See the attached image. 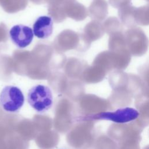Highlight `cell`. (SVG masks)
<instances>
[{
    "mask_svg": "<svg viewBox=\"0 0 149 149\" xmlns=\"http://www.w3.org/2000/svg\"><path fill=\"white\" fill-rule=\"evenodd\" d=\"M27 102L37 112L44 113L53 105V95L49 87L37 84L31 87L27 94Z\"/></svg>",
    "mask_w": 149,
    "mask_h": 149,
    "instance_id": "cell-1",
    "label": "cell"
},
{
    "mask_svg": "<svg viewBox=\"0 0 149 149\" xmlns=\"http://www.w3.org/2000/svg\"><path fill=\"white\" fill-rule=\"evenodd\" d=\"M53 20L49 16H41L38 17L34 24L33 32L34 35L40 39L48 38L53 32Z\"/></svg>",
    "mask_w": 149,
    "mask_h": 149,
    "instance_id": "cell-5",
    "label": "cell"
},
{
    "mask_svg": "<svg viewBox=\"0 0 149 149\" xmlns=\"http://www.w3.org/2000/svg\"><path fill=\"white\" fill-rule=\"evenodd\" d=\"M24 97L22 90L14 86L4 87L0 93V105L6 112H17L23 107Z\"/></svg>",
    "mask_w": 149,
    "mask_h": 149,
    "instance_id": "cell-3",
    "label": "cell"
},
{
    "mask_svg": "<svg viewBox=\"0 0 149 149\" xmlns=\"http://www.w3.org/2000/svg\"><path fill=\"white\" fill-rule=\"evenodd\" d=\"M9 35L14 44L20 48H24L29 45L34 37L32 29L23 24L13 26L9 31Z\"/></svg>",
    "mask_w": 149,
    "mask_h": 149,
    "instance_id": "cell-4",
    "label": "cell"
},
{
    "mask_svg": "<svg viewBox=\"0 0 149 149\" xmlns=\"http://www.w3.org/2000/svg\"><path fill=\"white\" fill-rule=\"evenodd\" d=\"M139 112L130 107L118 109L114 111L103 112L91 114L81 118L82 120H107L115 123H124L130 122L139 117Z\"/></svg>",
    "mask_w": 149,
    "mask_h": 149,
    "instance_id": "cell-2",
    "label": "cell"
}]
</instances>
